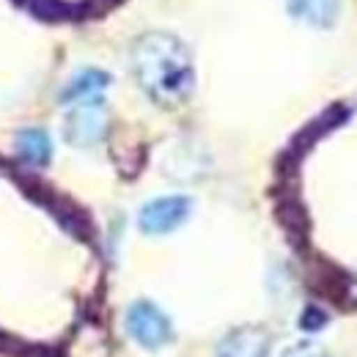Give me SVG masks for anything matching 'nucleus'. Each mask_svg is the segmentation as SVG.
I'll return each mask as SVG.
<instances>
[{
    "mask_svg": "<svg viewBox=\"0 0 357 357\" xmlns=\"http://www.w3.org/2000/svg\"><path fill=\"white\" fill-rule=\"evenodd\" d=\"M132 72L140 89L157 105H181L195 86L187 45L174 33H146L132 47Z\"/></svg>",
    "mask_w": 357,
    "mask_h": 357,
    "instance_id": "obj_1",
    "label": "nucleus"
},
{
    "mask_svg": "<svg viewBox=\"0 0 357 357\" xmlns=\"http://www.w3.org/2000/svg\"><path fill=\"white\" fill-rule=\"evenodd\" d=\"M63 135L72 146H80V149L96 146L107 135V105L102 102L99 93L75 102V107L66 116Z\"/></svg>",
    "mask_w": 357,
    "mask_h": 357,
    "instance_id": "obj_2",
    "label": "nucleus"
},
{
    "mask_svg": "<svg viewBox=\"0 0 357 357\" xmlns=\"http://www.w3.org/2000/svg\"><path fill=\"white\" fill-rule=\"evenodd\" d=\"M308 283H311V291L319 294L321 300L333 303L335 308L341 311H349L357 308V283L355 278L341 269L338 264L327 261V259H319L313 264L311 275H308Z\"/></svg>",
    "mask_w": 357,
    "mask_h": 357,
    "instance_id": "obj_3",
    "label": "nucleus"
},
{
    "mask_svg": "<svg viewBox=\"0 0 357 357\" xmlns=\"http://www.w3.org/2000/svg\"><path fill=\"white\" fill-rule=\"evenodd\" d=\"M127 333L143 349H160L174 341V324L154 303H135L127 311Z\"/></svg>",
    "mask_w": 357,
    "mask_h": 357,
    "instance_id": "obj_4",
    "label": "nucleus"
},
{
    "mask_svg": "<svg viewBox=\"0 0 357 357\" xmlns=\"http://www.w3.org/2000/svg\"><path fill=\"white\" fill-rule=\"evenodd\" d=\"M192 212V201L187 195H165V198H154L140 209V231L160 236V234H171L178 225L187 223Z\"/></svg>",
    "mask_w": 357,
    "mask_h": 357,
    "instance_id": "obj_5",
    "label": "nucleus"
},
{
    "mask_svg": "<svg viewBox=\"0 0 357 357\" xmlns=\"http://www.w3.org/2000/svg\"><path fill=\"white\" fill-rule=\"evenodd\" d=\"M269 347L272 335L264 327H239L218 344V357H267Z\"/></svg>",
    "mask_w": 357,
    "mask_h": 357,
    "instance_id": "obj_6",
    "label": "nucleus"
},
{
    "mask_svg": "<svg viewBox=\"0 0 357 357\" xmlns=\"http://www.w3.org/2000/svg\"><path fill=\"white\" fill-rule=\"evenodd\" d=\"M278 223L283 225V231L289 234V242L297 248V250H305L308 248V228H311V220H308V209L303 206V201L294 195V192H283L278 198Z\"/></svg>",
    "mask_w": 357,
    "mask_h": 357,
    "instance_id": "obj_7",
    "label": "nucleus"
},
{
    "mask_svg": "<svg viewBox=\"0 0 357 357\" xmlns=\"http://www.w3.org/2000/svg\"><path fill=\"white\" fill-rule=\"evenodd\" d=\"M349 116H352V113H349V107H344V105H333V107H330V110H324L319 119H313L308 127H303L286 151H289L291 157L303 160V154H305V151H311L313 143H316L319 137H324L327 132H333L335 127H341Z\"/></svg>",
    "mask_w": 357,
    "mask_h": 357,
    "instance_id": "obj_8",
    "label": "nucleus"
},
{
    "mask_svg": "<svg viewBox=\"0 0 357 357\" xmlns=\"http://www.w3.org/2000/svg\"><path fill=\"white\" fill-rule=\"evenodd\" d=\"M286 8L294 20L311 28H330L338 20L341 3L338 0H286Z\"/></svg>",
    "mask_w": 357,
    "mask_h": 357,
    "instance_id": "obj_9",
    "label": "nucleus"
},
{
    "mask_svg": "<svg viewBox=\"0 0 357 357\" xmlns=\"http://www.w3.org/2000/svg\"><path fill=\"white\" fill-rule=\"evenodd\" d=\"M14 146H17L20 160L31 168H45L52 157V143H50V135L45 130H22L17 135Z\"/></svg>",
    "mask_w": 357,
    "mask_h": 357,
    "instance_id": "obj_10",
    "label": "nucleus"
},
{
    "mask_svg": "<svg viewBox=\"0 0 357 357\" xmlns=\"http://www.w3.org/2000/svg\"><path fill=\"white\" fill-rule=\"evenodd\" d=\"M110 86V75L99 72V69H86L80 75H75L69 80V86L61 91V102L69 105V102H80V99H89V96H96L102 89Z\"/></svg>",
    "mask_w": 357,
    "mask_h": 357,
    "instance_id": "obj_11",
    "label": "nucleus"
},
{
    "mask_svg": "<svg viewBox=\"0 0 357 357\" xmlns=\"http://www.w3.org/2000/svg\"><path fill=\"white\" fill-rule=\"evenodd\" d=\"M327 324V313L321 311L319 305H308L303 316H300V327L303 330H308V333H316V330H321Z\"/></svg>",
    "mask_w": 357,
    "mask_h": 357,
    "instance_id": "obj_12",
    "label": "nucleus"
},
{
    "mask_svg": "<svg viewBox=\"0 0 357 357\" xmlns=\"http://www.w3.org/2000/svg\"><path fill=\"white\" fill-rule=\"evenodd\" d=\"M283 357H330L327 352H321L319 347H313V344H297V347H291V349H286Z\"/></svg>",
    "mask_w": 357,
    "mask_h": 357,
    "instance_id": "obj_13",
    "label": "nucleus"
}]
</instances>
